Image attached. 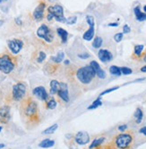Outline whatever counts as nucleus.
<instances>
[{
	"mask_svg": "<svg viewBox=\"0 0 146 149\" xmlns=\"http://www.w3.org/2000/svg\"><path fill=\"white\" fill-rule=\"evenodd\" d=\"M135 138L132 133L121 132L114 137L113 140L108 146V149H132Z\"/></svg>",
	"mask_w": 146,
	"mask_h": 149,
	"instance_id": "1",
	"label": "nucleus"
},
{
	"mask_svg": "<svg viewBox=\"0 0 146 149\" xmlns=\"http://www.w3.org/2000/svg\"><path fill=\"white\" fill-rule=\"evenodd\" d=\"M95 76H96V73L90 64L79 68L76 71V78L81 83L84 85L90 84Z\"/></svg>",
	"mask_w": 146,
	"mask_h": 149,
	"instance_id": "2",
	"label": "nucleus"
},
{
	"mask_svg": "<svg viewBox=\"0 0 146 149\" xmlns=\"http://www.w3.org/2000/svg\"><path fill=\"white\" fill-rule=\"evenodd\" d=\"M15 69V64L12 58L7 55H3L0 56V71L9 74Z\"/></svg>",
	"mask_w": 146,
	"mask_h": 149,
	"instance_id": "3",
	"label": "nucleus"
},
{
	"mask_svg": "<svg viewBox=\"0 0 146 149\" xmlns=\"http://www.w3.org/2000/svg\"><path fill=\"white\" fill-rule=\"evenodd\" d=\"M48 13L50 14L53 18L58 22H66V18L64 15V9L61 6L55 5L48 7Z\"/></svg>",
	"mask_w": 146,
	"mask_h": 149,
	"instance_id": "4",
	"label": "nucleus"
},
{
	"mask_svg": "<svg viewBox=\"0 0 146 149\" xmlns=\"http://www.w3.org/2000/svg\"><path fill=\"white\" fill-rule=\"evenodd\" d=\"M37 36L41 39H43L46 42L51 43L54 40V34L51 30L46 24H42L37 30Z\"/></svg>",
	"mask_w": 146,
	"mask_h": 149,
	"instance_id": "5",
	"label": "nucleus"
},
{
	"mask_svg": "<svg viewBox=\"0 0 146 149\" xmlns=\"http://www.w3.org/2000/svg\"><path fill=\"white\" fill-rule=\"evenodd\" d=\"M26 94V86L22 82H18L14 85L13 91H12V96H13L14 100L20 101L24 97Z\"/></svg>",
	"mask_w": 146,
	"mask_h": 149,
	"instance_id": "6",
	"label": "nucleus"
},
{
	"mask_svg": "<svg viewBox=\"0 0 146 149\" xmlns=\"http://www.w3.org/2000/svg\"><path fill=\"white\" fill-rule=\"evenodd\" d=\"M24 114L29 119H36L38 118V105L35 101H29L25 107H24Z\"/></svg>",
	"mask_w": 146,
	"mask_h": 149,
	"instance_id": "7",
	"label": "nucleus"
},
{
	"mask_svg": "<svg viewBox=\"0 0 146 149\" xmlns=\"http://www.w3.org/2000/svg\"><path fill=\"white\" fill-rule=\"evenodd\" d=\"M86 21L89 24V29L88 30H86V32H84L82 39L86 41H91L93 37H94V33H95V30H94V18L92 15H87L86 16Z\"/></svg>",
	"mask_w": 146,
	"mask_h": 149,
	"instance_id": "8",
	"label": "nucleus"
},
{
	"mask_svg": "<svg viewBox=\"0 0 146 149\" xmlns=\"http://www.w3.org/2000/svg\"><path fill=\"white\" fill-rule=\"evenodd\" d=\"M8 47L10 49V51L13 53L14 55L19 54V52L22 50V48L23 46V42L20 40H10L7 41Z\"/></svg>",
	"mask_w": 146,
	"mask_h": 149,
	"instance_id": "9",
	"label": "nucleus"
},
{
	"mask_svg": "<svg viewBox=\"0 0 146 149\" xmlns=\"http://www.w3.org/2000/svg\"><path fill=\"white\" fill-rule=\"evenodd\" d=\"M75 141L79 146H85L90 142V136L85 131H79L75 137Z\"/></svg>",
	"mask_w": 146,
	"mask_h": 149,
	"instance_id": "10",
	"label": "nucleus"
},
{
	"mask_svg": "<svg viewBox=\"0 0 146 149\" xmlns=\"http://www.w3.org/2000/svg\"><path fill=\"white\" fill-rule=\"evenodd\" d=\"M58 96L62 99L65 103L69 102V94H68V86L66 83L61 82L60 83V88L57 92Z\"/></svg>",
	"mask_w": 146,
	"mask_h": 149,
	"instance_id": "11",
	"label": "nucleus"
},
{
	"mask_svg": "<svg viewBox=\"0 0 146 149\" xmlns=\"http://www.w3.org/2000/svg\"><path fill=\"white\" fill-rule=\"evenodd\" d=\"M32 94L41 101H46V100H48V95L45 88L42 86L36 87V88L32 90Z\"/></svg>",
	"mask_w": 146,
	"mask_h": 149,
	"instance_id": "12",
	"label": "nucleus"
},
{
	"mask_svg": "<svg viewBox=\"0 0 146 149\" xmlns=\"http://www.w3.org/2000/svg\"><path fill=\"white\" fill-rule=\"evenodd\" d=\"M98 57L102 63H108V62L112 61L113 55L110 51L107 50V49H100L98 52Z\"/></svg>",
	"mask_w": 146,
	"mask_h": 149,
	"instance_id": "13",
	"label": "nucleus"
},
{
	"mask_svg": "<svg viewBox=\"0 0 146 149\" xmlns=\"http://www.w3.org/2000/svg\"><path fill=\"white\" fill-rule=\"evenodd\" d=\"M90 65L92 67V69L94 70L95 73H96V76L103 80L106 78V71L104 70L101 69V65L98 64V62H96V61H92L91 63H90Z\"/></svg>",
	"mask_w": 146,
	"mask_h": 149,
	"instance_id": "14",
	"label": "nucleus"
},
{
	"mask_svg": "<svg viewBox=\"0 0 146 149\" xmlns=\"http://www.w3.org/2000/svg\"><path fill=\"white\" fill-rule=\"evenodd\" d=\"M45 8H46V5L43 2L39 4V6L35 8V10L33 12V18L36 21H41L43 19Z\"/></svg>",
	"mask_w": 146,
	"mask_h": 149,
	"instance_id": "15",
	"label": "nucleus"
},
{
	"mask_svg": "<svg viewBox=\"0 0 146 149\" xmlns=\"http://www.w3.org/2000/svg\"><path fill=\"white\" fill-rule=\"evenodd\" d=\"M10 120V107L8 105H4L0 107V121L2 123H6Z\"/></svg>",
	"mask_w": 146,
	"mask_h": 149,
	"instance_id": "16",
	"label": "nucleus"
},
{
	"mask_svg": "<svg viewBox=\"0 0 146 149\" xmlns=\"http://www.w3.org/2000/svg\"><path fill=\"white\" fill-rule=\"evenodd\" d=\"M133 13H135V15H136V18L138 21H146V14L145 13H143L141 12V9H140V6H136L133 9Z\"/></svg>",
	"mask_w": 146,
	"mask_h": 149,
	"instance_id": "17",
	"label": "nucleus"
},
{
	"mask_svg": "<svg viewBox=\"0 0 146 149\" xmlns=\"http://www.w3.org/2000/svg\"><path fill=\"white\" fill-rule=\"evenodd\" d=\"M105 138L104 137H101V138H97L95 139H93V141L92 142L91 146H89V149H93V148H98L101 147V146L103 144V142L105 141Z\"/></svg>",
	"mask_w": 146,
	"mask_h": 149,
	"instance_id": "18",
	"label": "nucleus"
},
{
	"mask_svg": "<svg viewBox=\"0 0 146 149\" xmlns=\"http://www.w3.org/2000/svg\"><path fill=\"white\" fill-rule=\"evenodd\" d=\"M59 88H60V82H58L56 80H51V82H50V94L51 95L57 94Z\"/></svg>",
	"mask_w": 146,
	"mask_h": 149,
	"instance_id": "19",
	"label": "nucleus"
},
{
	"mask_svg": "<svg viewBox=\"0 0 146 149\" xmlns=\"http://www.w3.org/2000/svg\"><path fill=\"white\" fill-rule=\"evenodd\" d=\"M57 32L59 35V37L61 38V40L63 43H66L67 41V38H68V32L63 29V28H57Z\"/></svg>",
	"mask_w": 146,
	"mask_h": 149,
	"instance_id": "20",
	"label": "nucleus"
},
{
	"mask_svg": "<svg viewBox=\"0 0 146 149\" xmlns=\"http://www.w3.org/2000/svg\"><path fill=\"white\" fill-rule=\"evenodd\" d=\"M143 49H144L143 45H136V46H135V48H133V55H135L136 58H141L143 56Z\"/></svg>",
	"mask_w": 146,
	"mask_h": 149,
	"instance_id": "21",
	"label": "nucleus"
},
{
	"mask_svg": "<svg viewBox=\"0 0 146 149\" xmlns=\"http://www.w3.org/2000/svg\"><path fill=\"white\" fill-rule=\"evenodd\" d=\"M133 117H135V120H136V122L137 124H140L143 121V113L141 108H136L135 114H133Z\"/></svg>",
	"mask_w": 146,
	"mask_h": 149,
	"instance_id": "22",
	"label": "nucleus"
},
{
	"mask_svg": "<svg viewBox=\"0 0 146 149\" xmlns=\"http://www.w3.org/2000/svg\"><path fill=\"white\" fill-rule=\"evenodd\" d=\"M54 145H55V141L54 140L50 139H43L40 143L39 146L42 147V148H50V147H52Z\"/></svg>",
	"mask_w": 146,
	"mask_h": 149,
	"instance_id": "23",
	"label": "nucleus"
},
{
	"mask_svg": "<svg viewBox=\"0 0 146 149\" xmlns=\"http://www.w3.org/2000/svg\"><path fill=\"white\" fill-rule=\"evenodd\" d=\"M109 72L115 76H120L122 74V72H121V67H118L117 65H111L109 67Z\"/></svg>",
	"mask_w": 146,
	"mask_h": 149,
	"instance_id": "24",
	"label": "nucleus"
},
{
	"mask_svg": "<svg viewBox=\"0 0 146 149\" xmlns=\"http://www.w3.org/2000/svg\"><path fill=\"white\" fill-rule=\"evenodd\" d=\"M102 105V102H101V96H100L99 98H97L96 100L93 101V103L88 106V110H93V109H97L98 107H100L101 105Z\"/></svg>",
	"mask_w": 146,
	"mask_h": 149,
	"instance_id": "25",
	"label": "nucleus"
},
{
	"mask_svg": "<svg viewBox=\"0 0 146 149\" xmlns=\"http://www.w3.org/2000/svg\"><path fill=\"white\" fill-rule=\"evenodd\" d=\"M64 57H65V54L63 52H59L56 56H52L51 60L53 62H55V63H57V64H59L64 60Z\"/></svg>",
	"mask_w": 146,
	"mask_h": 149,
	"instance_id": "26",
	"label": "nucleus"
},
{
	"mask_svg": "<svg viewBox=\"0 0 146 149\" xmlns=\"http://www.w3.org/2000/svg\"><path fill=\"white\" fill-rule=\"evenodd\" d=\"M102 46V39L101 37H96L92 41V46L94 48H100Z\"/></svg>",
	"mask_w": 146,
	"mask_h": 149,
	"instance_id": "27",
	"label": "nucleus"
},
{
	"mask_svg": "<svg viewBox=\"0 0 146 149\" xmlns=\"http://www.w3.org/2000/svg\"><path fill=\"white\" fill-rule=\"evenodd\" d=\"M58 128V125L57 124H54V125L48 127V129H46L44 131H43V134H53Z\"/></svg>",
	"mask_w": 146,
	"mask_h": 149,
	"instance_id": "28",
	"label": "nucleus"
},
{
	"mask_svg": "<svg viewBox=\"0 0 146 149\" xmlns=\"http://www.w3.org/2000/svg\"><path fill=\"white\" fill-rule=\"evenodd\" d=\"M57 101L55 100L54 98H51L50 100H48L47 102V108L50 109V110H53L57 107Z\"/></svg>",
	"mask_w": 146,
	"mask_h": 149,
	"instance_id": "29",
	"label": "nucleus"
},
{
	"mask_svg": "<svg viewBox=\"0 0 146 149\" xmlns=\"http://www.w3.org/2000/svg\"><path fill=\"white\" fill-rule=\"evenodd\" d=\"M119 89V87H118V86H117V87H113V88H110V89H108L104 90L103 92H101V95H100V96H102L107 95V94L110 93V92H113V91H115V90H117V89Z\"/></svg>",
	"mask_w": 146,
	"mask_h": 149,
	"instance_id": "30",
	"label": "nucleus"
},
{
	"mask_svg": "<svg viewBox=\"0 0 146 149\" xmlns=\"http://www.w3.org/2000/svg\"><path fill=\"white\" fill-rule=\"evenodd\" d=\"M123 36H124V34H123V33H121V32L115 34V36H114V40H115L116 42L119 43L121 40H123Z\"/></svg>",
	"mask_w": 146,
	"mask_h": 149,
	"instance_id": "31",
	"label": "nucleus"
},
{
	"mask_svg": "<svg viewBox=\"0 0 146 149\" xmlns=\"http://www.w3.org/2000/svg\"><path fill=\"white\" fill-rule=\"evenodd\" d=\"M121 72H122V74H124V75H129V74L133 72V71L128 67H121Z\"/></svg>",
	"mask_w": 146,
	"mask_h": 149,
	"instance_id": "32",
	"label": "nucleus"
},
{
	"mask_svg": "<svg viewBox=\"0 0 146 149\" xmlns=\"http://www.w3.org/2000/svg\"><path fill=\"white\" fill-rule=\"evenodd\" d=\"M76 21H77V17H75V16H72V17H69L68 19H66V23L69 24V25H73V24H75Z\"/></svg>",
	"mask_w": 146,
	"mask_h": 149,
	"instance_id": "33",
	"label": "nucleus"
},
{
	"mask_svg": "<svg viewBox=\"0 0 146 149\" xmlns=\"http://www.w3.org/2000/svg\"><path fill=\"white\" fill-rule=\"evenodd\" d=\"M46 54L44 52H40L39 54V56H38V59H37V62L38 63H42V62L46 59Z\"/></svg>",
	"mask_w": 146,
	"mask_h": 149,
	"instance_id": "34",
	"label": "nucleus"
},
{
	"mask_svg": "<svg viewBox=\"0 0 146 149\" xmlns=\"http://www.w3.org/2000/svg\"><path fill=\"white\" fill-rule=\"evenodd\" d=\"M126 129H127V125H126V124H123V125H120L118 127V130L120 132H125L126 130Z\"/></svg>",
	"mask_w": 146,
	"mask_h": 149,
	"instance_id": "35",
	"label": "nucleus"
},
{
	"mask_svg": "<svg viewBox=\"0 0 146 149\" xmlns=\"http://www.w3.org/2000/svg\"><path fill=\"white\" fill-rule=\"evenodd\" d=\"M131 31V29H130V27L127 25V24H125V25L123 26V33H129Z\"/></svg>",
	"mask_w": 146,
	"mask_h": 149,
	"instance_id": "36",
	"label": "nucleus"
},
{
	"mask_svg": "<svg viewBox=\"0 0 146 149\" xmlns=\"http://www.w3.org/2000/svg\"><path fill=\"white\" fill-rule=\"evenodd\" d=\"M78 57L79 58H81V59H88L89 57H90V55L89 54H79L78 55Z\"/></svg>",
	"mask_w": 146,
	"mask_h": 149,
	"instance_id": "37",
	"label": "nucleus"
},
{
	"mask_svg": "<svg viewBox=\"0 0 146 149\" xmlns=\"http://www.w3.org/2000/svg\"><path fill=\"white\" fill-rule=\"evenodd\" d=\"M139 132H140L141 134H143V135L146 137V126H144V127L141 128V129H140V130H139Z\"/></svg>",
	"mask_w": 146,
	"mask_h": 149,
	"instance_id": "38",
	"label": "nucleus"
},
{
	"mask_svg": "<svg viewBox=\"0 0 146 149\" xmlns=\"http://www.w3.org/2000/svg\"><path fill=\"white\" fill-rule=\"evenodd\" d=\"M108 26L109 27H117L118 26V23L117 22H111V23L108 24Z\"/></svg>",
	"mask_w": 146,
	"mask_h": 149,
	"instance_id": "39",
	"label": "nucleus"
},
{
	"mask_svg": "<svg viewBox=\"0 0 146 149\" xmlns=\"http://www.w3.org/2000/svg\"><path fill=\"white\" fill-rule=\"evenodd\" d=\"M15 22L18 24V25H22V21L20 20V18H15Z\"/></svg>",
	"mask_w": 146,
	"mask_h": 149,
	"instance_id": "40",
	"label": "nucleus"
},
{
	"mask_svg": "<svg viewBox=\"0 0 146 149\" xmlns=\"http://www.w3.org/2000/svg\"><path fill=\"white\" fill-rule=\"evenodd\" d=\"M141 71L142 72H146V65H144V66H143L141 68Z\"/></svg>",
	"mask_w": 146,
	"mask_h": 149,
	"instance_id": "41",
	"label": "nucleus"
},
{
	"mask_svg": "<svg viewBox=\"0 0 146 149\" xmlns=\"http://www.w3.org/2000/svg\"><path fill=\"white\" fill-rule=\"evenodd\" d=\"M143 62H146V54L143 55Z\"/></svg>",
	"mask_w": 146,
	"mask_h": 149,
	"instance_id": "42",
	"label": "nucleus"
},
{
	"mask_svg": "<svg viewBox=\"0 0 146 149\" xmlns=\"http://www.w3.org/2000/svg\"><path fill=\"white\" fill-rule=\"evenodd\" d=\"M70 64L69 60H65V64Z\"/></svg>",
	"mask_w": 146,
	"mask_h": 149,
	"instance_id": "43",
	"label": "nucleus"
},
{
	"mask_svg": "<svg viewBox=\"0 0 146 149\" xmlns=\"http://www.w3.org/2000/svg\"><path fill=\"white\" fill-rule=\"evenodd\" d=\"M3 147H5V145L4 144H0V149L3 148Z\"/></svg>",
	"mask_w": 146,
	"mask_h": 149,
	"instance_id": "44",
	"label": "nucleus"
},
{
	"mask_svg": "<svg viewBox=\"0 0 146 149\" xmlns=\"http://www.w3.org/2000/svg\"><path fill=\"white\" fill-rule=\"evenodd\" d=\"M143 11H144V13L146 14V5H145V6H143Z\"/></svg>",
	"mask_w": 146,
	"mask_h": 149,
	"instance_id": "45",
	"label": "nucleus"
},
{
	"mask_svg": "<svg viewBox=\"0 0 146 149\" xmlns=\"http://www.w3.org/2000/svg\"><path fill=\"white\" fill-rule=\"evenodd\" d=\"M3 23H4V21H0V26H1Z\"/></svg>",
	"mask_w": 146,
	"mask_h": 149,
	"instance_id": "46",
	"label": "nucleus"
},
{
	"mask_svg": "<svg viewBox=\"0 0 146 149\" xmlns=\"http://www.w3.org/2000/svg\"><path fill=\"white\" fill-rule=\"evenodd\" d=\"M3 1H6V0H0V3H2Z\"/></svg>",
	"mask_w": 146,
	"mask_h": 149,
	"instance_id": "47",
	"label": "nucleus"
},
{
	"mask_svg": "<svg viewBox=\"0 0 146 149\" xmlns=\"http://www.w3.org/2000/svg\"><path fill=\"white\" fill-rule=\"evenodd\" d=\"M1 130H2V127L0 126V132H1Z\"/></svg>",
	"mask_w": 146,
	"mask_h": 149,
	"instance_id": "48",
	"label": "nucleus"
},
{
	"mask_svg": "<svg viewBox=\"0 0 146 149\" xmlns=\"http://www.w3.org/2000/svg\"><path fill=\"white\" fill-rule=\"evenodd\" d=\"M93 149H100V147H98V148H93Z\"/></svg>",
	"mask_w": 146,
	"mask_h": 149,
	"instance_id": "49",
	"label": "nucleus"
}]
</instances>
